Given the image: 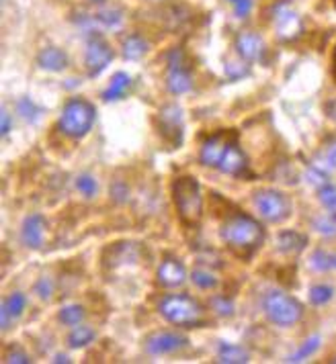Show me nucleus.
Masks as SVG:
<instances>
[{
  "mask_svg": "<svg viewBox=\"0 0 336 364\" xmlns=\"http://www.w3.org/2000/svg\"><path fill=\"white\" fill-rule=\"evenodd\" d=\"M187 346V340L183 335L173 334V332H160V334L150 335L146 350L154 356H164V354H173L177 350H181Z\"/></svg>",
  "mask_w": 336,
  "mask_h": 364,
  "instance_id": "obj_12",
  "label": "nucleus"
},
{
  "mask_svg": "<svg viewBox=\"0 0 336 364\" xmlns=\"http://www.w3.org/2000/svg\"><path fill=\"white\" fill-rule=\"evenodd\" d=\"M33 291H35V295H37L39 299H43V301L52 299V295H54V282H52V278L41 276V278L35 282Z\"/></svg>",
  "mask_w": 336,
  "mask_h": 364,
  "instance_id": "obj_35",
  "label": "nucleus"
},
{
  "mask_svg": "<svg viewBox=\"0 0 336 364\" xmlns=\"http://www.w3.org/2000/svg\"><path fill=\"white\" fill-rule=\"evenodd\" d=\"M96 109L85 98H72L66 103L60 115V129L70 137H85L91 131Z\"/></svg>",
  "mask_w": 336,
  "mask_h": 364,
  "instance_id": "obj_3",
  "label": "nucleus"
},
{
  "mask_svg": "<svg viewBox=\"0 0 336 364\" xmlns=\"http://www.w3.org/2000/svg\"><path fill=\"white\" fill-rule=\"evenodd\" d=\"M221 240L234 250L250 252L256 250L265 240V229L254 217L236 213L221 225Z\"/></svg>",
  "mask_w": 336,
  "mask_h": 364,
  "instance_id": "obj_1",
  "label": "nucleus"
},
{
  "mask_svg": "<svg viewBox=\"0 0 336 364\" xmlns=\"http://www.w3.org/2000/svg\"><path fill=\"white\" fill-rule=\"evenodd\" d=\"M226 74H228V78H232V80L244 78L246 74H248V66H244V63H228V66H226Z\"/></svg>",
  "mask_w": 336,
  "mask_h": 364,
  "instance_id": "obj_38",
  "label": "nucleus"
},
{
  "mask_svg": "<svg viewBox=\"0 0 336 364\" xmlns=\"http://www.w3.org/2000/svg\"><path fill=\"white\" fill-rule=\"evenodd\" d=\"M113 60V50L111 45L98 35L92 33L87 37V52H85V66L89 76H98Z\"/></svg>",
  "mask_w": 336,
  "mask_h": 364,
  "instance_id": "obj_8",
  "label": "nucleus"
},
{
  "mask_svg": "<svg viewBox=\"0 0 336 364\" xmlns=\"http://www.w3.org/2000/svg\"><path fill=\"white\" fill-rule=\"evenodd\" d=\"M96 23L105 25V27H117L122 23V13L115 10V8H105V10H98L96 17H94Z\"/></svg>",
  "mask_w": 336,
  "mask_h": 364,
  "instance_id": "obj_29",
  "label": "nucleus"
},
{
  "mask_svg": "<svg viewBox=\"0 0 336 364\" xmlns=\"http://www.w3.org/2000/svg\"><path fill=\"white\" fill-rule=\"evenodd\" d=\"M166 86L173 94H187L193 89V78L189 68L183 63V52L173 50L168 54V76H166Z\"/></svg>",
  "mask_w": 336,
  "mask_h": 364,
  "instance_id": "obj_9",
  "label": "nucleus"
},
{
  "mask_svg": "<svg viewBox=\"0 0 336 364\" xmlns=\"http://www.w3.org/2000/svg\"><path fill=\"white\" fill-rule=\"evenodd\" d=\"M333 363H335V364H336V356H335V358H333Z\"/></svg>",
  "mask_w": 336,
  "mask_h": 364,
  "instance_id": "obj_50",
  "label": "nucleus"
},
{
  "mask_svg": "<svg viewBox=\"0 0 336 364\" xmlns=\"http://www.w3.org/2000/svg\"><path fill=\"white\" fill-rule=\"evenodd\" d=\"M160 315L175 326H197L203 319V307L189 295H168L158 305Z\"/></svg>",
  "mask_w": 336,
  "mask_h": 364,
  "instance_id": "obj_4",
  "label": "nucleus"
},
{
  "mask_svg": "<svg viewBox=\"0 0 336 364\" xmlns=\"http://www.w3.org/2000/svg\"><path fill=\"white\" fill-rule=\"evenodd\" d=\"M212 309H214L217 315L228 317V315L234 313V303L230 299H226V297H215V299H212Z\"/></svg>",
  "mask_w": 336,
  "mask_h": 364,
  "instance_id": "obj_37",
  "label": "nucleus"
},
{
  "mask_svg": "<svg viewBox=\"0 0 336 364\" xmlns=\"http://www.w3.org/2000/svg\"><path fill=\"white\" fill-rule=\"evenodd\" d=\"M160 123H162V133L164 137L173 144V148H177L183 142V111L177 105L166 107L160 113Z\"/></svg>",
  "mask_w": 336,
  "mask_h": 364,
  "instance_id": "obj_11",
  "label": "nucleus"
},
{
  "mask_svg": "<svg viewBox=\"0 0 336 364\" xmlns=\"http://www.w3.org/2000/svg\"><path fill=\"white\" fill-rule=\"evenodd\" d=\"M58 317L64 326H78L85 319V307L82 305H66L60 309Z\"/></svg>",
  "mask_w": 336,
  "mask_h": 364,
  "instance_id": "obj_24",
  "label": "nucleus"
},
{
  "mask_svg": "<svg viewBox=\"0 0 336 364\" xmlns=\"http://www.w3.org/2000/svg\"><path fill=\"white\" fill-rule=\"evenodd\" d=\"M91 2H94V4H101V2H105V0H91Z\"/></svg>",
  "mask_w": 336,
  "mask_h": 364,
  "instance_id": "obj_48",
  "label": "nucleus"
},
{
  "mask_svg": "<svg viewBox=\"0 0 336 364\" xmlns=\"http://www.w3.org/2000/svg\"><path fill=\"white\" fill-rule=\"evenodd\" d=\"M318 199L320 203L326 207V211L336 213V186L335 184H326L318 190Z\"/></svg>",
  "mask_w": 336,
  "mask_h": 364,
  "instance_id": "obj_32",
  "label": "nucleus"
},
{
  "mask_svg": "<svg viewBox=\"0 0 336 364\" xmlns=\"http://www.w3.org/2000/svg\"><path fill=\"white\" fill-rule=\"evenodd\" d=\"M277 245L283 254H300L307 245V238L298 232H281L277 236Z\"/></svg>",
  "mask_w": 336,
  "mask_h": 364,
  "instance_id": "obj_19",
  "label": "nucleus"
},
{
  "mask_svg": "<svg viewBox=\"0 0 336 364\" xmlns=\"http://www.w3.org/2000/svg\"><path fill=\"white\" fill-rule=\"evenodd\" d=\"M17 113L25 119V121L33 123L37 119V115H39V109L35 107V103L27 98V96H23L19 103H17Z\"/></svg>",
  "mask_w": 336,
  "mask_h": 364,
  "instance_id": "obj_30",
  "label": "nucleus"
},
{
  "mask_svg": "<svg viewBox=\"0 0 336 364\" xmlns=\"http://www.w3.org/2000/svg\"><path fill=\"white\" fill-rule=\"evenodd\" d=\"M230 2H232V4H236V2H238V0H230Z\"/></svg>",
  "mask_w": 336,
  "mask_h": 364,
  "instance_id": "obj_49",
  "label": "nucleus"
},
{
  "mask_svg": "<svg viewBox=\"0 0 336 364\" xmlns=\"http://www.w3.org/2000/svg\"><path fill=\"white\" fill-rule=\"evenodd\" d=\"M184 280H187V271H184V266L179 260L166 258V260L160 264V268H158V282H160L162 287H166V289H177V287L183 285Z\"/></svg>",
  "mask_w": 336,
  "mask_h": 364,
  "instance_id": "obj_15",
  "label": "nucleus"
},
{
  "mask_svg": "<svg viewBox=\"0 0 336 364\" xmlns=\"http://www.w3.org/2000/svg\"><path fill=\"white\" fill-rule=\"evenodd\" d=\"M254 207L261 213V217L269 223H281L289 217L291 203L287 195L275 188H261L254 192Z\"/></svg>",
  "mask_w": 336,
  "mask_h": 364,
  "instance_id": "obj_6",
  "label": "nucleus"
},
{
  "mask_svg": "<svg viewBox=\"0 0 336 364\" xmlns=\"http://www.w3.org/2000/svg\"><path fill=\"white\" fill-rule=\"evenodd\" d=\"M111 197H113V201H117V203H125L127 197H129V190H127V186H125L123 182H113V186H111Z\"/></svg>",
  "mask_w": 336,
  "mask_h": 364,
  "instance_id": "obj_39",
  "label": "nucleus"
},
{
  "mask_svg": "<svg viewBox=\"0 0 336 364\" xmlns=\"http://www.w3.org/2000/svg\"><path fill=\"white\" fill-rule=\"evenodd\" d=\"M318 346H320V338L318 335H312V338H307L306 342L287 358V363H304L306 358H309L316 350H318Z\"/></svg>",
  "mask_w": 336,
  "mask_h": 364,
  "instance_id": "obj_25",
  "label": "nucleus"
},
{
  "mask_svg": "<svg viewBox=\"0 0 336 364\" xmlns=\"http://www.w3.org/2000/svg\"><path fill=\"white\" fill-rule=\"evenodd\" d=\"M10 131V115L6 111H2V119H0V133L6 135Z\"/></svg>",
  "mask_w": 336,
  "mask_h": 364,
  "instance_id": "obj_43",
  "label": "nucleus"
},
{
  "mask_svg": "<svg viewBox=\"0 0 336 364\" xmlns=\"http://www.w3.org/2000/svg\"><path fill=\"white\" fill-rule=\"evenodd\" d=\"M45 229H48L45 219L41 215H31V217H27L23 221L21 240L31 250H39L43 245V242H45Z\"/></svg>",
  "mask_w": 336,
  "mask_h": 364,
  "instance_id": "obj_13",
  "label": "nucleus"
},
{
  "mask_svg": "<svg viewBox=\"0 0 336 364\" xmlns=\"http://www.w3.org/2000/svg\"><path fill=\"white\" fill-rule=\"evenodd\" d=\"M324 162H326L333 170H336V139H330L328 146L324 148Z\"/></svg>",
  "mask_w": 336,
  "mask_h": 364,
  "instance_id": "obj_40",
  "label": "nucleus"
},
{
  "mask_svg": "<svg viewBox=\"0 0 336 364\" xmlns=\"http://www.w3.org/2000/svg\"><path fill=\"white\" fill-rule=\"evenodd\" d=\"M333 295H335V291L328 285H316L309 289V301L314 305H326L333 299Z\"/></svg>",
  "mask_w": 336,
  "mask_h": 364,
  "instance_id": "obj_28",
  "label": "nucleus"
},
{
  "mask_svg": "<svg viewBox=\"0 0 336 364\" xmlns=\"http://www.w3.org/2000/svg\"><path fill=\"white\" fill-rule=\"evenodd\" d=\"M312 225H314V229H316L318 234H322V236H326V238H336V213L335 211H328V213L318 215V217L312 221Z\"/></svg>",
  "mask_w": 336,
  "mask_h": 364,
  "instance_id": "obj_22",
  "label": "nucleus"
},
{
  "mask_svg": "<svg viewBox=\"0 0 336 364\" xmlns=\"http://www.w3.org/2000/svg\"><path fill=\"white\" fill-rule=\"evenodd\" d=\"M173 201L177 213L184 225L193 227L201 221L203 215V197L201 186L193 176H181L173 182Z\"/></svg>",
  "mask_w": 336,
  "mask_h": 364,
  "instance_id": "obj_2",
  "label": "nucleus"
},
{
  "mask_svg": "<svg viewBox=\"0 0 336 364\" xmlns=\"http://www.w3.org/2000/svg\"><path fill=\"white\" fill-rule=\"evenodd\" d=\"M263 307H265L267 317L279 328H291L304 315V305L300 303L295 297H291L283 291H271L265 297Z\"/></svg>",
  "mask_w": 336,
  "mask_h": 364,
  "instance_id": "obj_5",
  "label": "nucleus"
},
{
  "mask_svg": "<svg viewBox=\"0 0 336 364\" xmlns=\"http://www.w3.org/2000/svg\"><path fill=\"white\" fill-rule=\"evenodd\" d=\"M335 2H336V0H335Z\"/></svg>",
  "mask_w": 336,
  "mask_h": 364,
  "instance_id": "obj_51",
  "label": "nucleus"
},
{
  "mask_svg": "<svg viewBox=\"0 0 336 364\" xmlns=\"http://www.w3.org/2000/svg\"><path fill=\"white\" fill-rule=\"evenodd\" d=\"M122 54L125 60L138 61L142 60L148 54V41L142 35H129L125 37V41L122 43Z\"/></svg>",
  "mask_w": 336,
  "mask_h": 364,
  "instance_id": "obj_18",
  "label": "nucleus"
},
{
  "mask_svg": "<svg viewBox=\"0 0 336 364\" xmlns=\"http://www.w3.org/2000/svg\"><path fill=\"white\" fill-rule=\"evenodd\" d=\"M333 78L336 80V45H335V52H333Z\"/></svg>",
  "mask_w": 336,
  "mask_h": 364,
  "instance_id": "obj_46",
  "label": "nucleus"
},
{
  "mask_svg": "<svg viewBox=\"0 0 336 364\" xmlns=\"http://www.w3.org/2000/svg\"><path fill=\"white\" fill-rule=\"evenodd\" d=\"M10 321H13V315H10L8 309L2 305V307H0V326H2V330H8V328H10Z\"/></svg>",
  "mask_w": 336,
  "mask_h": 364,
  "instance_id": "obj_42",
  "label": "nucleus"
},
{
  "mask_svg": "<svg viewBox=\"0 0 336 364\" xmlns=\"http://www.w3.org/2000/svg\"><path fill=\"white\" fill-rule=\"evenodd\" d=\"M312 268L324 273V271H330L333 268V254L324 252V250H316L312 254Z\"/></svg>",
  "mask_w": 336,
  "mask_h": 364,
  "instance_id": "obj_33",
  "label": "nucleus"
},
{
  "mask_svg": "<svg viewBox=\"0 0 336 364\" xmlns=\"http://www.w3.org/2000/svg\"><path fill=\"white\" fill-rule=\"evenodd\" d=\"M76 186H78V190L87 197V199H92V197H96V192H98V184L96 181L89 176V174H82V176H78V181H76Z\"/></svg>",
  "mask_w": 336,
  "mask_h": 364,
  "instance_id": "obj_34",
  "label": "nucleus"
},
{
  "mask_svg": "<svg viewBox=\"0 0 336 364\" xmlns=\"http://www.w3.org/2000/svg\"><path fill=\"white\" fill-rule=\"evenodd\" d=\"M236 50L240 54V58L248 63V61H258L265 54V41L250 31H242L236 37Z\"/></svg>",
  "mask_w": 336,
  "mask_h": 364,
  "instance_id": "obj_14",
  "label": "nucleus"
},
{
  "mask_svg": "<svg viewBox=\"0 0 336 364\" xmlns=\"http://www.w3.org/2000/svg\"><path fill=\"white\" fill-rule=\"evenodd\" d=\"M2 305L8 309V313L13 315V319H17V317H21V315H23L25 305H27V299H25V295H23V293H10V295L4 299V303Z\"/></svg>",
  "mask_w": 336,
  "mask_h": 364,
  "instance_id": "obj_26",
  "label": "nucleus"
},
{
  "mask_svg": "<svg viewBox=\"0 0 336 364\" xmlns=\"http://www.w3.org/2000/svg\"><path fill=\"white\" fill-rule=\"evenodd\" d=\"M191 278H193L195 287H199V289H214L217 285V276L214 273H210V271H203V268L195 271L191 274Z\"/></svg>",
  "mask_w": 336,
  "mask_h": 364,
  "instance_id": "obj_31",
  "label": "nucleus"
},
{
  "mask_svg": "<svg viewBox=\"0 0 336 364\" xmlns=\"http://www.w3.org/2000/svg\"><path fill=\"white\" fill-rule=\"evenodd\" d=\"M246 156L244 152L236 146V144H232L230 148H228V152L224 153V158H221V162H219V170L224 172V174H230V176H240V174H244L246 170Z\"/></svg>",
  "mask_w": 336,
  "mask_h": 364,
  "instance_id": "obj_16",
  "label": "nucleus"
},
{
  "mask_svg": "<svg viewBox=\"0 0 336 364\" xmlns=\"http://www.w3.org/2000/svg\"><path fill=\"white\" fill-rule=\"evenodd\" d=\"M306 179L307 182L314 186V188H322V186H326V184H330V181H328V172L320 166V164H314V166H309L306 172Z\"/></svg>",
  "mask_w": 336,
  "mask_h": 364,
  "instance_id": "obj_27",
  "label": "nucleus"
},
{
  "mask_svg": "<svg viewBox=\"0 0 336 364\" xmlns=\"http://www.w3.org/2000/svg\"><path fill=\"white\" fill-rule=\"evenodd\" d=\"M333 268H336V254H333Z\"/></svg>",
  "mask_w": 336,
  "mask_h": 364,
  "instance_id": "obj_47",
  "label": "nucleus"
},
{
  "mask_svg": "<svg viewBox=\"0 0 336 364\" xmlns=\"http://www.w3.org/2000/svg\"><path fill=\"white\" fill-rule=\"evenodd\" d=\"M131 78L125 74V72H117L113 78H111V84H109V89L103 92V98L107 100V103H111V100H119V98H123L127 92H129V89H131Z\"/></svg>",
  "mask_w": 336,
  "mask_h": 364,
  "instance_id": "obj_21",
  "label": "nucleus"
},
{
  "mask_svg": "<svg viewBox=\"0 0 336 364\" xmlns=\"http://www.w3.org/2000/svg\"><path fill=\"white\" fill-rule=\"evenodd\" d=\"M92 340H94V330L89 328V326H80V324L68 335V344L72 348H82V346L91 344Z\"/></svg>",
  "mask_w": 336,
  "mask_h": 364,
  "instance_id": "obj_23",
  "label": "nucleus"
},
{
  "mask_svg": "<svg viewBox=\"0 0 336 364\" xmlns=\"http://www.w3.org/2000/svg\"><path fill=\"white\" fill-rule=\"evenodd\" d=\"M54 363H58V364H66V363H70V358H68V356H66V354H58V356H56V361H54Z\"/></svg>",
  "mask_w": 336,
  "mask_h": 364,
  "instance_id": "obj_45",
  "label": "nucleus"
},
{
  "mask_svg": "<svg viewBox=\"0 0 336 364\" xmlns=\"http://www.w3.org/2000/svg\"><path fill=\"white\" fill-rule=\"evenodd\" d=\"M217 361L221 364H246L250 361V354L236 344H226L224 342V344H219Z\"/></svg>",
  "mask_w": 336,
  "mask_h": 364,
  "instance_id": "obj_20",
  "label": "nucleus"
},
{
  "mask_svg": "<svg viewBox=\"0 0 336 364\" xmlns=\"http://www.w3.org/2000/svg\"><path fill=\"white\" fill-rule=\"evenodd\" d=\"M236 137V133L232 131H219L215 135H210L203 146H201V152H199V160L203 166H210V168H215L219 166L224 153L228 152V148L232 146V139Z\"/></svg>",
  "mask_w": 336,
  "mask_h": 364,
  "instance_id": "obj_10",
  "label": "nucleus"
},
{
  "mask_svg": "<svg viewBox=\"0 0 336 364\" xmlns=\"http://www.w3.org/2000/svg\"><path fill=\"white\" fill-rule=\"evenodd\" d=\"M37 63L43 70H48V72H61L68 66V56L61 50H58V47H45V50L39 52Z\"/></svg>",
  "mask_w": 336,
  "mask_h": 364,
  "instance_id": "obj_17",
  "label": "nucleus"
},
{
  "mask_svg": "<svg viewBox=\"0 0 336 364\" xmlns=\"http://www.w3.org/2000/svg\"><path fill=\"white\" fill-rule=\"evenodd\" d=\"M271 17H273V25H275L277 37L281 41H293L302 35V17L289 6V2L281 0L277 2L271 10Z\"/></svg>",
  "mask_w": 336,
  "mask_h": 364,
  "instance_id": "obj_7",
  "label": "nucleus"
},
{
  "mask_svg": "<svg viewBox=\"0 0 336 364\" xmlns=\"http://www.w3.org/2000/svg\"><path fill=\"white\" fill-rule=\"evenodd\" d=\"M324 111H326V117H328V119L336 125V98H333L330 103H326Z\"/></svg>",
  "mask_w": 336,
  "mask_h": 364,
  "instance_id": "obj_44",
  "label": "nucleus"
},
{
  "mask_svg": "<svg viewBox=\"0 0 336 364\" xmlns=\"http://www.w3.org/2000/svg\"><path fill=\"white\" fill-rule=\"evenodd\" d=\"M4 363L6 364H29V356L21 350V348H17V346H10L8 350H6V354H4Z\"/></svg>",
  "mask_w": 336,
  "mask_h": 364,
  "instance_id": "obj_36",
  "label": "nucleus"
},
{
  "mask_svg": "<svg viewBox=\"0 0 336 364\" xmlns=\"http://www.w3.org/2000/svg\"><path fill=\"white\" fill-rule=\"evenodd\" d=\"M234 10H236V17H238V19H246L248 13L252 10V0H238V2L234 4Z\"/></svg>",
  "mask_w": 336,
  "mask_h": 364,
  "instance_id": "obj_41",
  "label": "nucleus"
}]
</instances>
